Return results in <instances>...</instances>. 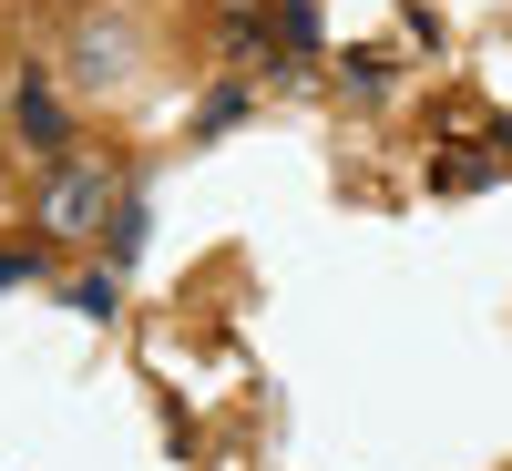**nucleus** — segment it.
I'll use <instances>...</instances> for the list:
<instances>
[{"mask_svg":"<svg viewBox=\"0 0 512 471\" xmlns=\"http://www.w3.org/2000/svg\"><path fill=\"white\" fill-rule=\"evenodd\" d=\"M103 205H113V175H103V164H62L52 195H41V226H52V236H82Z\"/></svg>","mask_w":512,"mask_h":471,"instance_id":"obj_1","label":"nucleus"},{"mask_svg":"<svg viewBox=\"0 0 512 471\" xmlns=\"http://www.w3.org/2000/svg\"><path fill=\"white\" fill-rule=\"evenodd\" d=\"M216 41H226V62H267V21H256V11H226Z\"/></svg>","mask_w":512,"mask_h":471,"instance_id":"obj_3","label":"nucleus"},{"mask_svg":"<svg viewBox=\"0 0 512 471\" xmlns=\"http://www.w3.org/2000/svg\"><path fill=\"white\" fill-rule=\"evenodd\" d=\"M11 277H31V246H21V256H11V246H0V287H11Z\"/></svg>","mask_w":512,"mask_h":471,"instance_id":"obj_5","label":"nucleus"},{"mask_svg":"<svg viewBox=\"0 0 512 471\" xmlns=\"http://www.w3.org/2000/svg\"><path fill=\"white\" fill-rule=\"evenodd\" d=\"M11 134H21V154H41V164H62L72 154V113L41 93V82H21L11 93Z\"/></svg>","mask_w":512,"mask_h":471,"instance_id":"obj_2","label":"nucleus"},{"mask_svg":"<svg viewBox=\"0 0 512 471\" xmlns=\"http://www.w3.org/2000/svg\"><path fill=\"white\" fill-rule=\"evenodd\" d=\"M72 308L82 318H113V277H72Z\"/></svg>","mask_w":512,"mask_h":471,"instance_id":"obj_4","label":"nucleus"},{"mask_svg":"<svg viewBox=\"0 0 512 471\" xmlns=\"http://www.w3.org/2000/svg\"><path fill=\"white\" fill-rule=\"evenodd\" d=\"M52 11H82V0H52Z\"/></svg>","mask_w":512,"mask_h":471,"instance_id":"obj_6","label":"nucleus"}]
</instances>
